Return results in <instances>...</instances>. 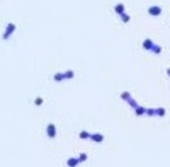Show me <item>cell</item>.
Listing matches in <instances>:
<instances>
[{
	"instance_id": "cell-4",
	"label": "cell",
	"mask_w": 170,
	"mask_h": 167,
	"mask_svg": "<svg viewBox=\"0 0 170 167\" xmlns=\"http://www.w3.org/2000/svg\"><path fill=\"white\" fill-rule=\"evenodd\" d=\"M46 133H48V136H49V138H55V136H56V126L49 123V125L46 126Z\"/></svg>"
},
{
	"instance_id": "cell-7",
	"label": "cell",
	"mask_w": 170,
	"mask_h": 167,
	"mask_svg": "<svg viewBox=\"0 0 170 167\" xmlns=\"http://www.w3.org/2000/svg\"><path fill=\"white\" fill-rule=\"evenodd\" d=\"M121 20H123L124 24H128V22L131 20V16H129V14H123V16H121Z\"/></svg>"
},
{
	"instance_id": "cell-8",
	"label": "cell",
	"mask_w": 170,
	"mask_h": 167,
	"mask_svg": "<svg viewBox=\"0 0 170 167\" xmlns=\"http://www.w3.org/2000/svg\"><path fill=\"white\" fill-rule=\"evenodd\" d=\"M134 111H136V114H138V116H143V114L146 112V109H145V108H141V106H138Z\"/></svg>"
},
{
	"instance_id": "cell-14",
	"label": "cell",
	"mask_w": 170,
	"mask_h": 167,
	"mask_svg": "<svg viewBox=\"0 0 170 167\" xmlns=\"http://www.w3.org/2000/svg\"><path fill=\"white\" fill-rule=\"evenodd\" d=\"M123 99H124V101H129V99H131L129 92H123Z\"/></svg>"
},
{
	"instance_id": "cell-12",
	"label": "cell",
	"mask_w": 170,
	"mask_h": 167,
	"mask_svg": "<svg viewBox=\"0 0 170 167\" xmlns=\"http://www.w3.org/2000/svg\"><path fill=\"white\" fill-rule=\"evenodd\" d=\"M73 72H72V70H68V72H65V78H73Z\"/></svg>"
},
{
	"instance_id": "cell-15",
	"label": "cell",
	"mask_w": 170,
	"mask_h": 167,
	"mask_svg": "<svg viewBox=\"0 0 170 167\" xmlns=\"http://www.w3.org/2000/svg\"><path fill=\"white\" fill-rule=\"evenodd\" d=\"M34 104H36V106H41V104H43V97H36Z\"/></svg>"
},
{
	"instance_id": "cell-6",
	"label": "cell",
	"mask_w": 170,
	"mask_h": 167,
	"mask_svg": "<svg viewBox=\"0 0 170 167\" xmlns=\"http://www.w3.org/2000/svg\"><path fill=\"white\" fill-rule=\"evenodd\" d=\"M90 138H92L94 142H102V140H104V135H100V133H94V135H90Z\"/></svg>"
},
{
	"instance_id": "cell-16",
	"label": "cell",
	"mask_w": 170,
	"mask_h": 167,
	"mask_svg": "<svg viewBox=\"0 0 170 167\" xmlns=\"http://www.w3.org/2000/svg\"><path fill=\"white\" fill-rule=\"evenodd\" d=\"M77 162H78L77 159H70V160H68V166H77Z\"/></svg>"
},
{
	"instance_id": "cell-10",
	"label": "cell",
	"mask_w": 170,
	"mask_h": 167,
	"mask_svg": "<svg viewBox=\"0 0 170 167\" xmlns=\"http://www.w3.org/2000/svg\"><path fill=\"white\" fill-rule=\"evenodd\" d=\"M55 80H56V82H60V80H65V74H56V75H55Z\"/></svg>"
},
{
	"instance_id": "cell-3",
	"label": "cell",
	"mask_w": 170,
	"mask_h": 167,
	"mask_svg": "<svg viewBox=\"0 0 170 167\" xmlns=\"http://www.w3.org/2000/svg\"><path fill=\"white\" fill-rule=\"evenodd\" d=\"M114 12H116L117 16L126 14V7H124V3H116V5H114Z\"/></svg>"
},
{
	"instance_id": "cell-9",
	"label": "cell",
	"mask_w": 170,
	"mask_h": 167,
	"mask_svg": "<svg viewBox=\"0 0 170 167\" xmlns=\"http://www.w3.org/2000/svg\"><path fill=\"white\" fill-rule=\"evenodd\" d=\"M151 53H156V55H160V53H162V46L155 44V46H153V50H151Z\"/></svg>"
},
{
	"instance_id": "cell-11",
	"label": "cell",
	"mask_w": 170,
	"mask_h": 167,
	"mask_svg": "<svg viewBox=\"0 0 170 167\" xmlns=\"http://www.w3.org/2000/svg\"><path fill=\"white\" fill-rule=\"evenodd\" d=\"M156 116H165V109L163 108H158L156 109Z\"/></svg>"
},
{
	"instance_id": "cell-5",
	"label": "cell",
	"mask_w": 170,
	"mask_h": 167,
	"mask_svg": "<svg viewBox=\"0 0 170 167\" xmlns=\"http://www.w3.org/2000/svg\"><path fill=\"white\" fill-rule=\"evenodd\" d=\"M153 46H155V43H153L151 39H145V41H143V48H145L146 51H151Z\"/></svg>"
},
{
	"instance_id": "cell-1",
	"label": "cell",
	"mask_w": 170,
	"mask_h": 167,
	"mask_svg": "<svg viewBox=\"0 0 170 167\" xmlns=\"http://www.w3.org/2000/svg\"><path fill=\"white\" fill-rule=\"evenodd\" d=\"M14 31H16V24H14V22H9V24H7V27H5V33H3V39H9V37L12 36V33H14Z\"/></svg>"
},
{
	"instance_id": "cell-13",
	"label": "cell",
	"mask_w": 170,
	"mask_h": 167,
	"mask_svg": "<svg viewBox=\"0 0 170 167\" xmlns=\"http://www.w3.org/2000/svg\"><path fill=\"white\" fill-rule=\"evenodd\" d=\"M80 138H90V133H87V131H82V133H80Z\"/></svg>"
},
{
	"instance_id": "cell-2",
	"label": "cell",
	"mask_w": 170,
	"mask_h": 167,
	"mask_svg": "<svg viewBox=\"0 0 170 167\" xmlns=\"http://www.w3.org/2000/svg\"><path fill=\"white\" fill-rule=\"evenodd\" d=\"M148 14L150 16H160L162 14V7L160 5H150L148 7Z\"/></svg>"
},
{
	"instance_id": "cell-17",
	"label": "cell",
	"mask_w": 170,
	"mask_h": 167,
	"mask_svg": "<svg viewBox=\"0 0 170 167\" xmlns=\"http://www.w3.org/2000/svg\"><path fill=\"white\" fill-rule=\"evenodd\" d=\"M167 74H169V77H170V68H169V70H167Z\"/></svg>"
}]
</instances>
